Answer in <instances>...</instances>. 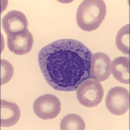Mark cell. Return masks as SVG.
Instances as JSON below:
<instances>
[{"label":"cell","mask_w":130,"mask_h":130,"mask_svg":"<svg viewBox=\"0 0 130 130\" xmlns=\"http://www.w3.org/2000/svg\"><path fill=\"white\" fill-rule=\"evenodd\" d=\"M92 53L83 43L71 39L51 43L39 52L38 61L46 81L58 91H75L80 84L91 78Z\"/></svg>","instance_id":"1"},{"label":"cell","mask_w":130,"mask_h":130,"mask_svg":"<svg viewBox=\"0 0 130 130\" xmlns=\"http://www.w3.org/2000/svg\"><path fill=\"white\" fill-rule=\"evenodd\" d=\"M106 6L102 0H85L80 4L76 12L78 25L87 32L94 31L99 27L105 18Z\"/></svg>","instance_id":"2"},{"label":"cell","mask_w":130,"mask_h":130,"mask_svg":"<svg viewBox=\"0 0 130 130\" xmlns=\"http://www.w3.org/2000/svg\"><path fill=\"white\" fill-rule=\"evenodd\" d=\"M76 95L81 105L87 107H93L102 102L104 90L99 81L90 78L83 81L79 85Z\"/></svg>","instance_id":"3"},{"label":"cell","mask_w":130,"mask_h":130,"mask_svg":"<svg viewBox=\"0 0 130 130\" xmlns=\"http://www.w3.org/2000/svg\"><path fill=\"white\" fill-rule=\"evenodd\" d=\"M129 92L121 87L112 88L108 93L106 105L109 111L116 116H121L129 109Z\"/></svg>","instance_id":"4"},{"label":"cell","mask_w":130,"mask_h":130,"mask_svg":"<svg viewBox=\"0 0 130 130\" xmlns=\"http://www.w3.org/2000/svg\"><path fill=\"white\" fill-rule=\"evenodd\" d=\"M34 111L41 119L47 120L56 118L61 112L60 100L54 95L46 94L37 98L34 103Z\"/></svg>","instance_id":"5"},{"label":"cell","mask_w":130,"mask_h":130,"mask_svg":"<svg viewBox=\"0 0 130 130\" xmlns=\"http://www.w3.org/2000/svg\"><path fill=\"white\" fill-rule=\"evenodd\" d=\"M111 61L107 54L97 53L92 56L90 67L91 78L99 82L107 79L111 74Z\"/></svg>","instance_id":"6"},{"label":"cell","mask_w":130,"mask_h":130,"mask_svg":"<svg viewBox=\"0 0 130 130\" xmlns=\"http://www.w3.org/2000/svg\"><path fill=\"white\" fill-rule=\"evenodd\" d=\"M28 21L23 12L13 10L8 12L2 19V26L7 36L28 29Z\"/></svg>","instance_id":"7"},{"label":"cell","mask_w":130,"mask_h":130,"mask_svg":"<svg viewBox=\"0 0 130 130\" xmlns=\"http://www.w3.org/2000/svg\"><path fill=\"white\" fill-rule=\"evenodd\" d=\"M33 42V36L28 29L7 36L9 50L17 55H23L29 53L32 50Z\"/></svg>","instance_id":"8"},{"label":"cell","mask_w":130,"mask_h":130,"mask_svg":"<svg viewBox=\"0 0 130 130\" xmlns=\"http://www.w3.org/2000/svg\"><path fill=\"white\" fill-rule=\"evenodd\" d=\"M1 126L10 127L19 121L21 117L20 109L17 104L1 100Z\"/></svg>","instance_id":"9"},{"label":"cell","mask_w":130,"mask_h":130,"mask_svg":"<svg viewBox=\"0 0 130 130\" xmlns=\"http://www.w3.org/2000/svg\"><path fill=\"white\" fill-rule=\"evenodd\" d=\"M114 77L120 83L129 84V58L120 57L114 59L111 66Z\"/></svg>","instance_id":"10"},{"label":"cell","mask_w":130,"mask_h":130,"mask_svg":"<svg viewBox=\"0 0 130 130\" xmlns=\"http://www.w3.org/2000/svg\"><path fill=\"white\" fill-rule=\"evenodd\" d=\"M85 127L83 118L75 114H70L65 116L60 124L61 130H84Z\"/></svg>","instance_id":"11"},{"label":"cell","mask_w":130,"mask_h":130,"mask_svg":"<svg viewBox=\"0 0 130 130\" xmlns=\"http://www.w3.org/2000/svg\"><path fill=\"white\" fill-rule=\"evenodd\" d=\"M116 42L119 51L124 54L129 55V24L124 25L118 31Z\"/></svg>","instance_id":"12"}]
</instances>
